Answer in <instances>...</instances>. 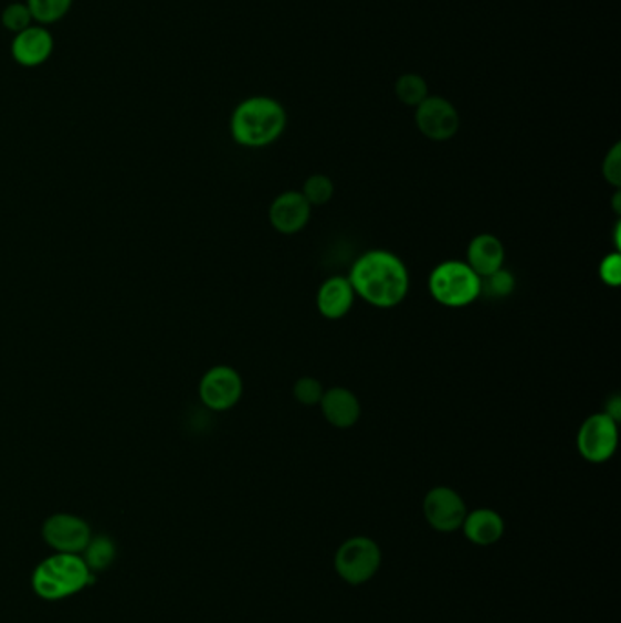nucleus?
Instances as JSON below:
<instances>
[{"mask_svg":"<svg viewBox=\"0 0 621 623\" xmlns=\"http://www.w3.org/2000/svg\"><path fill=\"white\" fill-rule=\"evenodd\" d=\"M576 447L586 462L594 465L609 462L618 448V421L606 412L590 414L578 429Z\"/></svg>","mask_w":621,"mask_h":623,"instance_id":"nucleus-6","label":"nucleus"},{"mask_svg":"<svg viewBox=\"0 0 621 623\" xmlns=\"http://www.w3.org/2000/svg\"><path fill=\"white\" fill-rule=\"evenodd\" d=\"M601 176L606 179L607 184L612 188H621V145L614 142L611 150L607 151L601 162Z\"/></svg>","mask_w":621,"mask_h":623,"instance_id":"nucleus-24","label":"nucleus"},{"mask_svg":"<svg viewBox=\"0 0 621 623\" xmlns=\"http://www.w3.org/2000/svg\"><path fill=\"white\" fill-rule=\"evenodd\" d=\"M312 218V207L297 190L281 192L269 208V221L283 235L299 234Z\"/></svg>","mask_w":621,"mask_h":623,"instance_id":"nucleus-12","label":"nucleus"},{"mask_svg":"<svg viewBox=\"0 0 621 623\" xmlns=\"http://www.w3.org/2000/svg\"><path fill=\"white\" fill-rule=\"evenodd\" d=\"M606 412L607 415H611L612 420L620 421L621 418V400L620 395H612L609 398L606 403Z\"/></svg>","mask_w":621,"mask_h":623,"instance_id":"nucleus-26","label":"nucleus"},{"mask_svg":"<svg viewBox=\"0 0 621 623\" xmlns=\"http://www.w3.org/2000/svg\"><path fill=\"white\" fill-rule=\"evenodd\" d=\"M288 114L270 95H252L233 108L230 117L232 139L243 148H266L285 134Z\"/></svg>","mask_w":621,"mask_h":623,"instance_id":"nucleus-2","label":"nucleus"},{"mask_svg":"<svg viewBox=\"0 0 621 623\" xmlns=\"http://www.w3.org/2000/svg\"><path fill=\"white\" fill-rule=\"evenodd\" d=\"M461 529H463L466 540L474 546H494L505 535V519L496 510L482 507V509L466 513Z\"/></svg>","mask_w":621,"mask_h":623,"instance_id":"nucleus-16","label":"nucleus"},{"mask_svg":"<svg viewBox=\"0 0 621 623\" xmlns=\"http://www.w3.org/2000/svg\"><path fill=\"white\" fill-rule=\"evenodd\" d=\"M381 549L368 536H352L343 541L334 558V567L348 585H362L378 574L381 567Z\"/></svg>","mask_w":621,"mask_h":623,"instance_id":"nucleus-5","label":"nucleus"},{"mask_svg":"<svg viewBox=\"0 0 621 623\" xmlns=\"http://www.w3.org/2000/svg\"><path fill=\"white\" fill-rule=\"evenodd\" d=\"M614 244H617V252L621 250V221L618 219L617 229H614Z\"/></svg>","mask_w":621,"mask_h":623,"instance_id":"nucleus-28","label":"nucleus"},{"mask_svg":"<svg viewBox=\"0 0 621 623\" xmlns=\"http://www.w3.org/2000/svg\"><path fill=\"white\" fill-rule=\"evenodd\" d=\"M81 556L90 571L97 574V572L106 571L114 563L117 558V546L109 536L94 535Z\"/></svg>","mask_w":621,"mask_h":623,"instance_id":"nucleus-17","label":"nucleus"},{"mask_svg":"<svg viewBox=\"0 0 621 623\" xmlns=\"http://www.w3.org/2000/svg\"><path fill=\"white\" fill-rule=\"evenodd\" d=\"M55 50V39L46 27H32L11 39L10 55L22 68H39L46 64Z\"/></svg>","mask_w":621,"mask_h":623,"instance_id":"nucleus-11","label":"nucleus"},{"mask_svg":"<svg viewBox=\"0 0 621 623\" xmlns=\"http://www.w3.org/2000/svg\"><path fill=\"white\" fill-rule=\"evenodd\" d=\"M356 292L348 277L331 276L317 288L316 307L323 317L337 321L352 310Z\"/></svg>","mask_w":621,"mask_h":623,"instance_id":"nucleus-14","label":"nucleus"},{"mask_svg":"<svg viewBox=\"0 0 621 623\" xmlns=\"http://www.w3.org/2000/svg\"><path fill=\"white\" fill-rule=\"evenodd\" d=\"M612 210L617 215L621 213V190L618 188L617 192H614V198H612Z\"/></svg>","mask_w":621,"mask_h":623,"instance_id":"nucleus-27","label":"nucleus"},{"mask_svg":"<svg viewBox=\"0 0 621 623\" xmlns=\"http://www.w3.org/2000/svg\"><path fill=\"white\" fill-rule=\"evenodd\" d=\"M466 510L465 499L454 488L440 487L430 488L423 499V515L427 524L438 532H456L465 521Z\"/></svg>","mask_w":621,"mask_h":623,"instance_id":"nucleus-10","label":"nucleus"},{"mask_svg":"<svg viewBox=\"0 0 621 623\" xmlns=\"http://www.w3.org/2000/svg\"><path fill=\"white\" fill-rule=\"evenodd\" d=\"M466 265L480 277H487L505 266V244L494 234H477L466 249Z\"/></svg>","mask_w":621,"mask_h":623,"instance_id":"nucleus-15","label":"nucleus"},{"mask_svg":"<svg viewBox=\"0 0 621 623\" xmlns=\"http://www.w3.org/2000/svg\"><path fill=\"white\" fill-rule=\"evenodd\" d=\"M243 378L229 365H218L207 370L199 383V398L210 411H230L243 398Z\"/></svg>","mask_w":621,"mask_h":623,"instance_id":"nucleus-9","label":"nucleus"},{"mask_svg":"<svg viewBox=\"0 0 621 623\" xmlns=\"http://www.w3.org/2000/svg\"><path fill=\"white\" fill-rule=\"evenodd\" d=\"M334 192H336L334 181L325 173H314V176L308 177L303 184V190H301L303 198L308 201L312 208L325 207V204L330 203Z\"/></svg>","mask_w":621,"mask_h":623,"instance_id":"nucleus-20","label":"nucleus"},{"mask_svg":"<svg viewBox=\"0 0 621 623\" xmlns=\"http://www.w3.org/2000/svg\"><path fill=\"white\" fill-rule=\"evenodd\" d=\"M348 281L356 296L376 308L398 307L410 288L409 268L389 250H368L359 255Z\"/></svg>","mask_w":621,"mask_h":623,"instance_id":"nucleus-1","label":"nucleus"},{"mask_svg":"<svg viewBox=\"0 0 621 623\" xmlns=\"http://www.w3.org/2000/svg\"><path fill=\"white\" fill-rule=\"evenodd\" d=\"M32 11L33 22L41 27H50L63 21L72 10L73 0H24Z\"/></svg>","mask_w":621,"mask_h":623,"instance_id":"nucleus-19","label":"nucleus"},{"mask_svg":"<svg viewBox=\"0 0 621 623\" xmlns=\"http://www.w3.org/2000/svg\"><path fill=\"white\" fill-rule=\"evenodd\" d=\"M414 109L415 128L425 139L446 142L457 136L461 128V115L452 101L441 95H429Z\"/></svg>","mask_w":621,"mask_h":623,"instance_id":"nucleus-8","label":"nucleus"},{"mask_svg":"<svg viewBox=\"0 0 621 623\" xmlns=\"http://www.w3.org/2000/svg\"><path fill=\"white\" fill-rule=\"evenodd\" d=\"M0 22L13 35L35 24L32 11L28 8L27 2H11V4L6 6L2 13H0Z\"/></svg>","mask_w":621,"mask_h":623,"instance_id":"nucleus-22","label":"nucleus"},{"mask_svg":"<svg viewBox=\"0 0 621 623\" xmlns=\"http://www.w3.org/2000/svg\"><path fill=\"white\" fill-rule=\"evenodd\" d=\"M429 291L443 307L465 308L482 297V277L465 261H443L430 272Z\"/></svg>","mask_w":621,"mask_h":623,"instance_id":"nucleus-4","label":"nucleus"},{"mask_svg":"<svg viewBox=\"0 0 621 623\" xmlns=\"http://www.w3.org/2000/svg\"><path fill=\"white\" fill-rule=\"evenodd\" d=\"M516 291V277L513 272L502 271L494 272L491 276L482 277V296L492 297V299H505L513 296Z\"/></svg>","mask_w":621,"mask_h":623,"instance_id":"nucleus-21","label":"nucleus"},{"mask_svg":"<svg viewBox=\"0 0 621 623\" xmlns=\"http://www.w3.org/2000/svg\"><path fill=\"white\" fill-rule=\"evenodd\" d=\"M42 540L53 552L83 555L94 530L86 519L70 513H55L44 519L41 529Z\"/></svg>","mask_w":621,"mask_h":623,"instance_id":"nucleus-7","label":"nucleus"},{"mask_svg":"<svg viewBox=\"0 0 621 623\" xmlns=\"http://www.w3.org/2000/svg\"><path fill=\"white\" fill-rule=\"evenodd\" d=\"M94 577L83 556L53 552L33 569L32 589L44 602H61L83 592Z\"/></svg>","mask_w":621,"mask_h":623,"instance_id":"nucleus-3","label":"nucleus"},{"mask_svg":"<svg viewBox=\"0 0 621 623\" xmlns=\"http://www.w3.org/2000/svg\"><path fill=\"white\" fill-rule=\"evenodd\" d=\"M319 406L323 418L339 431L352 429L361 418V401L352 390L345 387H331L325 390Z\"/></svg>","mask_w":621,"mask_h":623,"instance_id":"nucleus-13","label":"nucleus"},{"mask_svg":"<svg viewBox=\"0 0 621 623\" xmlns=\"http://www.w3.org/2000/svg\"><path fill=\"white\" fill-rule=\"evenodd\" d=\"M393 94L399 103L409 108H418L429 97V83L420 73L409 72L399 75L393 84Z\"/></svg>","mask_w":621,"mask_h":623,"instance_id":"nucleus-18","label":"nucleus"},{"mask_svg":"<svg viewBox=\"0 0 621 623\" xmlns=\"http://www.w3.org/2000/svg\"><path fill=\"white\" fill-rule=\"evenodd\" d=\"M294 400L303 406H317L325 394V387L322 381L312 378V376H303L299 380L295 381L294 389H292Z\"/></svg>","mask_w":621,"mask_h":623,"instance_id":"nucleus-23","label":"nucleus"},{"mask_svg":"<svg viewBox=\"0 0 621 623\" xmlns=\"http://www.w3.org/2000/svg\"><path fill=\"white\" fill-rule=\"evenodd\" d=\"M600 279L603 285L618 288L621 285V255L620 252L607 254L600 263Z\"/></svg>","mask_w":621,"mask_h":623,"instance_id":"nucleus-25","label":"nucleus"}]
</instances>
